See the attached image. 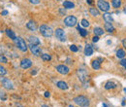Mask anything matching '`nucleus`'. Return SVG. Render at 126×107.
I'll use <instances>...</instances> for the list:
<instances>
[{"label": "nucleus", "instance_id": "nucleus-1", "mask_svg": "<svg viewBox=\"0 0 126 107\" xmlns=\"http://www.w3.org/2000/svg\"><path fill=\"white\" fill-rule=\"evenodd\" d=\"M73 101H74L77 105H79V107H88L89 106V100H88V98H86V97L83 96V95L76 96V97L73 99Z\"/></svg>", "mask_w": 126, "mask_h": 107}, {"label": "nucleus", "instance_id": "nucleus-2", "mask_svg": "<svg viewBox=\"0 0 126 107\" xmlns=\"http://www.w3.org/2000/svg\"><path fill=\"white\" fill-rule=\"evenodd\" d=\"M40 33L44 36V37H51L52 34H53V30L51 29V27H49L48 25H46V24H43L40 26Z\"/></svg>", "mask_w": 126, "mask_h": 107}, {"label": "nucleus", "instance_id": "nucleus-3", "mask_svg": "<svg viewBox=\"0 0 126 107\" xmlns=\"http://www.w3.org/2000/svg\"><path fill=\"white\" fill-rule=\"evenodd\" d=\"M64 23L68 27L75 26L76 23H77V18L75 16H68V17H66L64 19Z\"/></svg>", "mask_w": 126, "mask_h": 107}, {"label": "nucleus", "instance_id": "nucleus-4", "mask_svg": "<svg viewBox=\"0 0 126 107\" xmlns=\"http://www.w3.org/2000/svg\"><path fill=\"white\" fill-rule=\"evenodd\" d=\"M15 41H16V46H17V48H18L21 52L25 53V52L27 51V45H26L25 41H24L21 37H17Z\"/></svg>", "mask_w": 126, "mask_h": 107}, {"label": "nucleus", "instance_id": "nucleus-5", "mask_svg": "<svg viewBox=\"0 0 126 107\" xmlns=\"http://www.w3.org/2000/svg\"><path fill=\"white\" fill-rule=\"evenodd\" d=\"M97 6L103 12H108L110 10V4L107 1H105V0H98Z\"/></svg>", "mask_w": 126, "mask_h": 107}, {"label": "nucleus", "instance_id": "nucleus-6", "mask_svg": "<svg viewBox=\"0 0 126 107\" xmlns=\"http://www.w3.org/2000/svg\"><path fill=\"white\" fill-rule=\"evenodd\" d=\"M77 74H78V77H79V80L81 83H84L87 80V72H86V70H84V69H78Z\"/></svg>", "mask_w": 126, "mask_h": 107}, {"label": "nucleus", "instance_id": "nucleus-7", "mask_svg": "<svg viewBox=\"0 0 126 107\" xmlns=\"http://www.w3.org/2000/svg\"><path fill=\"white\" fill-rule=\"evenodd\" d=\"M1 83L3 85V87L7 90H12L14 88V85L12 83V81H10V79L8 78H2L1 79Z\"/></svg>", "mask_w": 126, "mask_h": 107}, {"label": "nucleus", "instance_id": "nucleus-8", "mask_svg": "<svg viewBox=\"0 0 126 107\" xmlns=\"http://www.w3.org/2000/svg\"><path fill=\"white\" fill-rule=\"evenodd\" d=\"M29 49H30L32 54H33L34 56H36V57H40V56L42 55L41 48H39L37 45H32V44H30V45H29Z\"/></svg>", "mask_w": 126, "mask_h": 107}, {"label": "nucleus", "instance_id": "nucleus-9", "mask_svg": "<svg viewBox=\"0 0 126 107\" xmlns=\"http://www.w3.org/2000/svg\"><path fill=\"white\" fill-rule=\"evenodd\" d=\"M54 34H55V37H56L59 41H65V40H66V36H65L64 30L61 29V28H57L56 30L54 31Z\"/></svg>", "mask_w": 126, "mask_h": 107}, {"label": "nucleus", "instance_id": "nucleus-10", "mask_svg": "<svg viewBox=\"0 0 126 107\" xmlns=\"http://www.w3.org/2000/svg\"><path fill=\"white\" fill-rule=\"evenodd\" d=\"M56 70H57V72H58V73H60V74H62V75H66V74H68V73H69V71H70L69 67H68V66H66V65H63V64L57 65V66H56Z\"/></svg>", "mask_w": 126, "mask_h": 107}, {"label": "nucleus", "instance_id": "nucleus-11", "mask_svg": "<svg viewBox=\"0 0 126 107\" xmlns=\"http://www.w3.org/2000/svg\"><path fill=\"white\" fill-rule=\"evenodd\" d=\"M32 65V61L29 59H24L20 61V67L22 69H27L29 67H31Z\"/></svg>", "mask_w": 126, "mask_h": 107}, {"label": "nucleus", "instance_id": "nucleus-12", "mask_svg": "<svg viewBox=\"0 0 126 107\" xmlns=\"http://www.w3.org/2000/svg\"><path fill=\"white\" fill-rule=\"evenodd\" d=\"M92 54H93V49H92L91 45L86 44V46L84 48V55H85L86 57H89V56H91Z\"/></svg>", "mask_w": 126, "mask_h": 107}, {"label": "nucleus", "instance_id": "nucleus-13", "mask_svg": "<svg viewBox=\"0 0 126 107\" xmlns=\"http://www.w3.org/2000/svg\"><path fill=\"white\" fill-rule=\"evenodd\" d=\"M26 27H27L29 30L35 31L36 29H37V24L35 23V21H28V22L26 23Z\"/></svg>", "mask_w": 126, "mask_h": 107}, {"label": "nucleus", "instance_id": "nucleus-14", "mask_svg": "<svg viewBox=\"0 0 126 107\" xmlns=\"http://www.w3.org/2000/svg\"><path fill=\"white\" fill-rule=\"evenodd\" d=\"M56 86H57V88H59L60 90H67V89H68V85H67V83H65L64 81H59V82H57V83H56Z\"/></svg>", "mask_w": 126, "mask_h": 107}, {"label": "nucleus", "instance_id": "nucleus-15", "mask_svg": "<svg viewBox=\"0 0 126 107\" xmlns=\"http://www.w3.org/2000/svg\"><path fill=\"white\" fill-rule=\"evenodd\" d=\"M102 61V59H99L98 61L97 60H94V61H92V63H91V66H92V68L95 69V70H98V69H100V62L99 61Z\"/></svg>", "mask_w": 126, "mask_h": 107}, {"label": "nucleus", "instance_id": "nucleus-16", "mask_svg": "<svg viewBox=\"0 0 126 107\" xmlns=\"http://www.w3.org/2000/svg\"><path fill=\"white\" fill-rule=\"evenodd\" d=\"M28 41H29V43L32 44V45H37L38 46L40 44V40L37 37H34V36H30L29 39H28Z\"/></svg>", "mask_w": 126, "mask_h": 107}, {"label": "nucleus", "instance_id": "nucleus-17", "mask_svg": "<svg viewBox=\"0 0 126 107\" xmlns=\"http://www.w3.org/2000/svg\"><path fill=\"white\" fill-rule=\"evenodd\" d=\"M6 34H7V36L8 37H10V39H12V40H16V34H15V32L13 30H11V29H6Z\"/></svg>", "mask_w": 126, "mask_h": 107}, {"label": "nucleus", "instance_id": "nucleus-18", "mask_svg": "<svg viewBox=\"0 0 126 107\" xmlns=\"http://www.w3.org/2000/svg\"><path fill=\"white\" fill-rule=\"evenodd\" d=\"M105 29L106 31H108V32H113L114 31V27H113V25L111 24V22H106L105 23Z\"/></svg>", "mask_w": 126, "mask_h": 107}, {"label": "nucleus", "instance_id": "nucleus-19", "mask_svg": "<svg viewBox=\"0 0 126 107\" xmlns=\"http://www.w3.org/2000/svg\"><path fill=\"white\" fill-rule=\"evenodd\" d=\"M63 7L66 9H73L75 7V4L70 2V1H64L63 2Z\"/></svg>", "mask_w": 126, "mask_h": 107}, {"label": "nucleus", "instance_id": "nucleus-20", "mask_svg": "<svg viewBox=\"0 0 126 107\" xmlns=\"http://www.w3.org/2000/svg\"><path fill=\"white\" fill-rule=\"evenodd\" d=\"M103 18H104V20H105V21L106 22H112V17L110 16V14H109V13H105L104 15H103Z\"/></svg>", "mask_w": 126, "mask_h": 107}, {"label": "nucleus", "instance_id": "nucleus-21", "mask_svg": "<svg viewBox=\"0 0 126 107\" xmlns=\"http://www.w3.org/2000/svg\"><path fill=\"white\" fill-rule=\"evenodd\" d=\"M116 87V85L113 83V82H110V81H109V82H107L106 83V85H105V89L106 90H110V89H114Z\"/></svg>", "mask_w": 126, "mask_h": 107}, {"label": "nucleus", "instance_id": "nucleus-22", "mask_svg": "<svg viewBox=\"0 0 126 107\" xmlns=\"http://www.w3.org/2000/svg\"><path fill=\"white\" fill-rule=\"evenodd\" d=\"M93 32H94V34L96 36H101V35L104 34V31H103V29L101 27H95L94 29H93Z\"/></svg>", "mask_w": 126, "mask_h": 107}, {"label": "nucleus", "instance_id": "nucleus-23", "mask_svg": "<svg viewBox=\"0 0 126 107\" xmlns=\"http://www.w3.org/2000/svg\"><path fill=\"white\" fill-rule=\"evenodd\" d=\"M116 57H117L118 59H123V58L125 57V52H124L123 50H118V51L116 52Z\"/></svg>", "mask_w": 126, "mask_h": 107}, {"label": "nucleus", "instance_id": "nucleus-24", "mask_svg": "<svg viewBox=\"0 0 126 107\" xmlns=\"http://www.w3.org/2000/svg\"><path fill=\"white\" fill-rule=\"evenodd\" d=\"M111 4L114 8H119L121 6V0H112Z\"/></svg>", "mask_w": 126, "mask_h": 107}, {"label": "nucleus", "instance_id": "nucleus-25", "mask_svg": "<svg viewBox=\"0 0 126 107\" xmlns=\"http://www.w3.org/2000/svg\"><path fill=\"white\" fill-rule=\"evenodd\" d=\"M89 12H90V14L92 16H94V17H97V16H99V11L96 9V8H93V7H91L90 9H89Z\"/></svg>", "mask_w": 126, "mask_h": 107}, {"label": "nucleus", "instance_id": "nucleus-26", "mask_svg": "<svg viewBox=\"0 0 126 107\" xmlns=\"http://www.w3.org/2000/svg\"><path fill=\"white\" fill-rule=\"evenodd\" d=\"M78 30H79V34L82 36V37H85L86 35H87V31L85 30V29H82V28H80V26H78Z\"/></svg>", "mask_w": 126, "mask_h": 107}, {"label": "nucleus", "instance_id": "nucleus-27", "mask_svg": "<svg viewBox=\"0 0 126 107\" xmlns=\"http://www.w3.org/2000/svg\"><path fill=\"white\" fill-rule=\"evenodd\" d=\"M41 57H42V60H43V61H50V60H51V57H50L48 54H43Z\"/></svg>", "mask_w": 126, "mask_h": 107}, {"label": "nucleus", "instance_id": "nucleus-28", "mask_svg": "<svg viewBox=\"0 0 126 107\" xmlns=\"http://www.w3.org/2000/svg\"><path fill=\"white\" fill-rule=\"evenodd\" d=\"M80 23H81V25H82L83 27H88V26H89V22H88V21H87V20H85V19L81 20Z\"/></svg>", "mask_w": 126, "mask_h": 107}, {"label": "nucleus", "instance_id": "nucleus-29", "mask_svg": "<svg viewBox=\"0 0 126 107\" xmlns=\"http://www.w3.org/2000/svg\"><path fill=\"white\" fill-rule=\"evenodd\" d=\"M6 73H7L6 69H5L2 65H0V75H1V76H4V75H6Z\"/></svg>", "mask_w": 126, "mask_h": 107}, {"label": "nucleus", "instance_id": "nucleus-30", "mask_svg": "<svg viewBox=\"0 0 126 107\" xmlns=\"http://www.w3.org/2000/svg\"><path fill=\"white\" fill-rule=\"evenodd\" d=\"M0 99H2V100H6V99H7L6 93L4 92H1V91H0Z\"/></svg>", "mask_w": 126, "mask_h": 107}, {"label": "nucleus", "instance_id": "nucleus-31", "mask_svg": "<svg viewBox=\"0 0 126 107\" xmlns=\"http://www.w3.org/2000/svg\"><path fill=\"white\" fill-rule=\"evenodd\" d=\"M70 50H71L72 52H74V53H77V52L79 51L78 47L76 46V45H71V46H70Z\"/></svg>", "mask_w": 126, "mask_h": 107}, {"label": "nucleus", "instance_id": "nucleus-32", "mask_svg": "<svg viewBox=\"0 0 126 107\" xmlns=\"http://www.w3.org/2000/svg\"><path fill=\"white\" fill-rule=\"evenodd\" d=\"M0 62H2V63H7L8 61H7L6 57H4L3 55H0Z\"/></svg>", "mask_w": 126, "mask_h": 107}, {"label": "nucleus", "instance_id": "nucleus-33", "mask_svg": "<svg viewBox=\"0 0 126 107\" xmlns=\"http://www.w3.org/2000/svg\"><path fill=\"white\" fill-rule=\"evenodd\" d=\"M120 65H122L123 67L126 68V59H122L121 61H120Z\"/></svg>", "mask_w": 126, "mask_h": 107}, {"label": "nucleus", "instance_id": "nucleus-34", "mask_svg": "<svg viewBox=\"0 0 126 107\" xmlns=\"http://www.w3.org/2000/svg\"><path fill=\"white\" fill-rule=\"evenodd\" d=\"M29 2H30L31 4H39L40 0H29Z\"/></svg>", "mask_w": 126, "mask_h": 107}, {"label": "nucleus", "instance_id": "nucleus-35", "mask_svg": "<svg viewBox=\"0 0 126 107\" xmlns=\"http://www.w3.org/2000/svg\"><path fill=\"white\" fill-rule=\"evenodd\" d=\"M92 41H93V42H98V41H99V37H98V36H96V35H95L94 37H93V38H92Z\"/></svg>", "mask_w": 126, "mask_h": 107}, {"label": "nucleus", "instance_id": "nucleus-36", "mask_svg": "<svg viewBox=\"0 0 126 107\" xmlns=\"http://www.w3.org/2000/svg\"><path fill=\"white\" fill-rule=\"evenodd\" d=\"M1 15H2V16L8 15V11H2V12H1Z\"/></svg>", "mask_w": 126, "mask_h": 107}, {"label": "nucleus", "instance_id": "nucleus-37", "mask_svg": "<svg viewBox=\"0 0 126 107\" xmlns=\"http://www.w3.org/2000/svg\"><path fill=\"white\" fill-rule=\"evenodd\" d=\"M44 95H45V97H49V95H50V94H49V92H46Z\"/></svg>", "mask_w": 126, "mask_h": 107}, {"label": "nucleus", "instance_id": "nucleus-38", "mask_svg": "<svg viewBox=\"0 0 126 107\" xmlns=\"http://www.w3.org/2000/svg\"><path fill=\"white\" fill-rule=\"evenodd\" d=\"M122 44H123V47H125V48H126V38H125V39H123Z\"/></svg>", "mask_w": 126, "mask_h": 107}, {"label": "nucleus", "instance_id": "nucleus-39", "mask_svg": "<svg viewBox=\"0 0 126 107\" xmlns=\"http://www.w3.org/2000/svg\"><path fill=\"white\" fill-rule=\"evenodd\" d=\"M59 12H60V14H61V15H64V14H65V10L63 11L62 9H60V11H59Z\"/></svg>", "mask_w": 126, "mask_h": 107}, {"label": "nucleus", "instance_id": "nucleus-40", "mask_svg": "<svg viewBox=\"0 0 126 107\" xmlns=\"http://www.w3.org/2000/svg\"><path fill=\"white\" fill-rule=\"evenodd\" d=\"M86 2H87L88 4H91V3H92V0H86Z\"/></svg>", "mask_w": 126, "mask_h": 107}, {"label": "nucleus", "instance_id": "nucleus-41", "mask_svg": "<svg viewBox=\"0 0 126 107\" xmlns=\"http://www.w3.org/2000/svg\"><path fill=\"white\" fill-rule=\"evenodd\" d=\"M102 106H103V107H109L107 104H106V103H103V104H102Z\"/></svg>", "mask_w": 126, "mask_h": 107}, {"label": "nucleus", "instance_id": "nucleus-42", "mask_svg": "<svg viewBox=\"0 0 126 107\" xmlns=\"http://www.w3.org/2000/svg\"><path fill=\"white\" fill-rule=\"evenodd\" d=\"M16 106H17V107H23V106H21V105H20V104H18V103H16Z\"/></svg>", "mask_w": 126, "mask_h": 107}, {"label": "nucleus", "instance_id": "nucleus-43", "mask_svg": "<svg viewBox=\"0 0 126 107\" xmlns=\"http://www.w3.org/2000/svg\"><path fill=\"white\" fill-rule=\"evenodd\" d=\"M41 107H49V106H47V105H45V104H43V105H42Z\"/></svg>", "mask_w": 126, "mask_h": 107}, {"label": "nucleus", "instance_id": "nucleus-44", "mask_svg": "<svg viewBox=\"0 0 126 107\" xmlns=\"http://www.w3.org/2000/svg\"><path fill=\"white\" fill-rule=\"evenodd\" d=\"M68 107H74V106H72V105H69Z\"/></svg>", "mask_w": 126, "mask_h": 107}, {"label": "nucleus", "instance_id": "nucleus-45", "mask_svg": "<svg viewBox=\"0 0 126 107\" xmlns=\"http://www.w3.org/2000/svg\"><path fill=\"white\" fill-rule=\"evenodd\" d=\"M56 1H59V0H56Z\"/></svg>", "mask_w": 126, "mask_h": 107}]
</instances>
